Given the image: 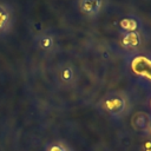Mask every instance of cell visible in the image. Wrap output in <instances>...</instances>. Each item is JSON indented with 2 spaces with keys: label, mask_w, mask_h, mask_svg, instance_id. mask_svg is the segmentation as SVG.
<instances>
[{
  "label": "cell",
  "mask_w": 151,
  "mask_h": 151,
  "mask_svg": "<svg viewBox=\"0 0 151 151\" xmlns=\"http://www.w3.org/2000/svg\"><path fill=\"white\" fill-rule=\"evenodd\" d=\"M131 68L137 76H142L151 80V59L146 57H136L131 63Z\"/></svg>",
  "instance_id": "6da1fadb"
},
{
  "label": "cell",
  "mask_w": 151,
  "mask_h": 151,
  "mask_svg": "<svg viewBox=\"0 0 151 151\" xmlns=\"http://www.w3.org/2000/svg\"><path fill=\"white\" fill-rule=\"evenodd\" d=\"M100 6V0H83L81 2V7L85 12L87 13H92L96 12Z\"/></svg>",
  "instance_id": "7a4b0ae2"
},
{
  "label": "cell",
  "mask_w": 151,
  "mask_h": 151,
  "mask_svg": "<svg viewBox=\"0 0 151 151\" xmlns=\"http://www.w3.org/2000/svg\"><path fill=\"white\" fill-rule=\"evenodd\" d=\"M123 105H124V103H123V100L119 99V98L109 99V100H106V103H105L106 109H107L109 111H113V112L120 110V109L123 107Z\"/></svg>",
  "instance_id": "3957f363"
},
{
  "label": "cell",
  "mask_w": 151,
  "mask_h": 151,
  "mask_svg": "<svg viewBox=\"0 0 151 151\" xmlns=\"http://www.w3.org/2000/svg\"><path fill=\"white\" fill-rule=\"evenodd\" d=\"M8 20H9V14H8L7 9L4 8L2 6H0V29L5 28Z\"/></svg>",
  "instance_id": "277c9868"
},
{
  "label": "cell",
  "mask_w": 151,
  "mask_h": 151,
  "mask_svg": "<svg viewBox=\"0 0 151 151\" xmlns=\"http://www.w3.org/2000/svg\"><path fill=\"white\" fill-rule=\"evenodd\" d=\"M138 42H139L138 37H137L134 33H130V34L126 35V38L124 39V44H125L126 46H130V47H134V46H137Z\"/></svg>",
  "instance_id": "5b68a950"
},
{
  "label": "cell",
  "mask_w": 151,
  "mask_h": 151,
  "mask_svg": "<svg viewBox=\"0 0 151 151\" xmlns=\"http://www.w3.org/2000/svg\"><path fill=\"white\" fill-rule=\"evenodd\" d=\"M122 26L125 28V29H129V31H133L136 28V22L131 19H125L122 21Z\"/></svg>",
  "instance_id": "8992f818"
},
{
  "label": "cell",
  "mask_w": 151,
  "mask_h": 151,
  "mask_svg": "<svg viewBox=\"0 0 151 151\" xmlns=\"http://www.w3.org/2000/svg\"><path fill=\"white\" fill-rule=\"evenodd\" d=\"M40 46L42 48H50L52 46V39L48 37H44L40 39Z\"/></svg>",
  "instance_id": "52a82bcc"
},
{
  "label": "cell",
  "mask_w": 151,
  "mask_h": 151,
  "mask_svg": "<svg viewBox=\"0 0 151 151\" xmlns=\"http://www.w3.org/2000/svg\"><path fill=\"white\" fill-rule=\"evenodd\" d=\"M71 76H72V73H71V70H70V68H66V70L63 72V78L66 79V80H68V79L71 78Z\"/></svg>",
  "instance_id": "ba28073f"
},
{
  "label": "cell",
  "mask_w": 151,
  "mask_h": 151,
  "mask_svg": "<svg viewBox=\"0 0 151 151\" xmlns=\"http://www.w3.org/2000/svg\"><path fill=\"white\" fill-rule=\"evenodd\" d=\"M48 151H65L60 145H53V146H51L50 147V150Z\"/></svg>",
  "instance_id": "9c48e42d"
},
{
  "label": "cell",
  "mask_w": 151,
  "mask_h": 151,
  "mask_svg": "<svg viewBox=\"0 0 151 151\" xmlns=\"http://www.w3.org/2000/svg\"><path fill=\"white\" fill-rule=\"evenodd\" d=\"M144 151H151V142H146L144 144Z\"/></svg>",
  "instance_id": "30bf717a"
}]
</instances>
